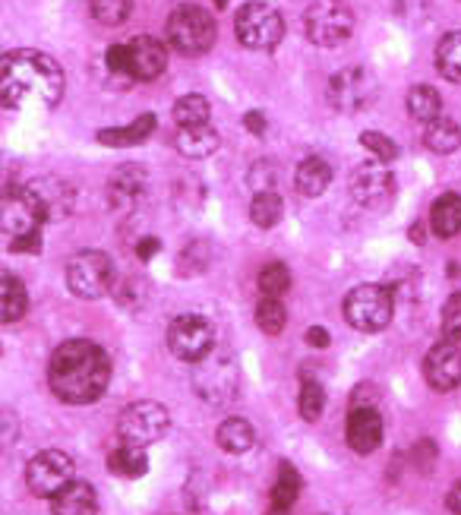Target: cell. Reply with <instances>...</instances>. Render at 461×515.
<instances>
[{
    "label": "cell",
    "mask_w": 461,
    "mask_h": 515,
    "mask_svg": "<svg viewBox=\"0 0 461 515\" xmlns=\"http://www.w3.org/2000/svg\"><path fill=\"white\" fill-rule=\"evenodd\" d=\"M51 392L67 405H89L105 395L111 383V358L102 345L89 339H70L51 354L48 367Z\"/></svg>",
    "instance_id": "6da1fadb"
},
{
    "label": "cell",
    "mask_w": 461,
    "mask_h": 515,
    "mask_svg": "<svg viewBox=\"0 0 461 515\" xmlns=\"http://www.w3.org/2000/svg\"><path fill=\"white\" fill-rule=\"evenodd\" d=\"M0 95L4 108H54L64 95V70L45 51L16 48L0 57Z\"/></svg>",
    "instance_id": "7a4b0ae2"
},
{
    "label": "cell",
    "mask_w": 461,
    "mask_h": 515,
    "mask_svg": "<svg viewBox=\"0 0 461 515\" xmlns=\"http://www.w3.org/2000/svg\"><path fill=\"white\" fill-rule=\"evenodd\" d=\"M193 389L209 405H231L240 395V367L231 351L212 348L199 364H193Z\"/></svg>",
    "instance_id": "3957f363"
},
{
    "label": "cell",
    "mask_w": 461,
    "mask_h": 515,
    "mask_svg": "<svg viewBox=\"0 0 461 515\" xmlns=\"http://www.w3.org/2000/svg\"><path fill=\"white\" fill-rule=\"evenodd\" d=\"M168 42L174 51L180 54H187V57H199V54H206L212 45H215V19L209 10L203 7H196V4H180L171 10L168 16Z\"/></svg>",
    "instance_id": "277c9868"
},
{
    "label": "cell",
    "mask_w": 461,
    "mask_h": 515,
    "mask_svg": "<svg viewBox=\"0 0 461 515\" xmlns=\"http://www.w3.org/2000/svg\"><path fill=\"white\" fill-rule=\"evenodd\" d=\"M234 32L237 42L253 51H269L282 42L285 35V19L272 4H263V0H250L237 10L234 16Z\"/></svg>",
    "instance_id": "5b68a950"
},
{
    "label": "cell",
    "mask_w": 461,
    "mask_h": 515,
    "mask_svg": "<svg viewBox=\"0 0 461 515\" xmlns=\"http://www.w3.org/2000/svg\"><path fill=\"white\" fill-rule=\"evenodd\" d=\"M307 38L319 48H338L354 32V13L345 0H313L304 16Z\"/></svg>",
    "instance_id": "8992f818"
},
{
    "label": "cell",
    "mask_w": 461,
    "mask_h": 515,
    "mask_svg": "<svg viewBox=\"0 0 461 515\" xmlns=\"http://www.w3.org/2000/svg\"><path fill=\"white\" fill-rule=\"evenodd\" d=\"M114 285V263L102 250H79L67 263V288L83 297V301H95V297L108 294Z\"/></svg>",
    "instance_id": "52a82bcc"
},
{
    "label": "cell",
    "mask_w": 461,
    "mask_h": 515,
    "mask_svg": "<svg viewBox=\"0 0 461 515\" xmlns=\"http://www.w3.org/2000/svg\"><path fill=\"white\" fill-rule=\"evenodd\" d=\"M345 320L357 329V332H379L392 323V291L383 285H357L354 291H348L345 297Z\"/></svg>",
    "instance_id": "ba28073f"
},
{
    "label": "cell",
    "mask_w": 461,
    "mask_h": 515,
    "mask_svg": "<svg viewBox=\"0 0 461 515\" xmlns=\"http://www.w3.org/2000/svg\"><path fill=\"white\" fill-rule=\"evenodd\" d=\"M171 411L158 402H136L117 421V437L124 446H152L168 433Z\"/></svg>",
    "instance_id": "9c48e42d"
},
{
    "label": "cell",
    "mask_w": 461,
    "mask_h": 515,
    "mask_svg": "<svg viewBox=\"0 0 461 515\" xmlns=\"http://www.w3.org/2000/svg\"><path fill=\"white\" fill-rule=\"evenodd\" d=\"M19 193L26 196V203L35 209V215L42 222H64L67 215H73V206H76V193L70 181H64V177L57 174L32 177Z\"/></svg>",
    "instance_id": "30bf717a"
},
{
    "label": "cell",
    "mask_w": 461,
    "mask_h": 515,
    "mask_svg": "<svg viewBox=\"0 0 461 515\" xmlns=\"http://www.w3.org/2000/svg\"><path fill=\"white\" fill-rule=\"evenodd\" d=\"M168 348L177 361L199 364L215 348V329L209 320H203V316L184 313V316H177V320H171V326H168Z\"/></svg>",
    "instance_id": "8fae6325"
},
{
    "label": "cell",
    "mask_w": 461,
    "mask_h": 515,
    "mask_svg": "<svg viewBox=\"0 0 461 515\" xmlns=\"http://www.w3.org/2000/svg\"><path fill=\"white\" fill-rule=\"evenodd\" d=\"M73 459L60 449H45L38 452L26 468V487L32 490V497L54 500L67 484H73Z\"/></svg>",
    "instance_id": "7c38bea8"
},
{
    "label": "cell",
    "mask_w": 461,
    "mask_h": 515,
    "mask_svg": "<svg viewBox=\"0 0 461 515\" xmlns=\"http://www.w3.org/2000/svg\"><path fill=\"white\" fill-rule=\"evenodd\" d=\"M376 98V76L364 67H345L329 79V105L342 114L364 111Z\"/></svg>",
    "instance_id": "4fadbf2b"
},
{
    "label": "cell",
    "mask_w": 461,
    "mask_h": 515,
    "mask_svg": "<svg viewBox=\"0 0 461 515\" xmlns=\"http://www.w3.org/2000/svg\"><path fill=\"white\" fill-rule=\"evenodd\" d=\"M348 187H351V196L364 209H383L395 196V177L386 162L370 158V162H360L351 171Z\"/></svg>",
    "instance_id": "5bb4252c"
},
{
    "label": "cell",
    "mask_w": 461,
    "mask_h": 515,
    "mask_svg": "<svg viewBox=\"0 0 461 515\" xmlns=\"http://www.w3.org/2000/svg\"><path fill=\"white\" fill-rule=\"evenodd\" d=\"M424 376L430 389L436 392H452L461 386V345L455 342H439L427 351L424 358Z\"/></svg>",
    "instance_id": "9a60e30c"
},
{
    "label": "cell",
    "mask_w": 461,
    "mask_h": 515,
    "mask_svg": "<svg viewBox=\"0 0 461 515\" xmlns=\"http://www.w3.org/2000/svg\"><path fill=\"white\" fill-rule=\"evenodd\" d=\"M127 51L136 83H149V79H158L168 70V48L152 35H136L127 45Z\"/></svg>",
    "instance_id": "2e32d148"
},
{
    "label": "cell",
    "mask_w": 461,
    "mask_h": 515,
    "mask_svg": "<svg viewBox=\"0 0 461 515\" xmlns=\"http://www.w3.org/2000/svg\"><path fill=\"white\" fill-rule=\"evenodd\" d=\"M383 443V418L376 408H351L348 414V446L360 455H370Z\"/></svg>",
    "instance_id": "e0dca14e"
},
{
    "label": "cell",
    "mask_w": 461,
    "mask_h": 515,
    "mask_svg": "<svg viewBox=\"0 0 461 515\" xmlns=\"http://www.w3.org/2000/svg\"><path fill=\"white\" fill-rule=\"evenodd\" d=\"M146 187H149V171L143 165H124L111 174L108 196L117 209H130L146 196Z\"/></svg>",
    "instance_id": "ac0fdd59"
},
{
    "label": "cell",
    "mask_w": 461,
    "mask_h": 515,
    "mask_svg": "<svg viewBox=\"0 0 461 515\" xmlns=\"http://www.w3.org/2000/svg\"><path fill=\"white\" fill-rule=\"evenodd\" d=\"M42 219L35 215V209L26 203L23 193H10L4 200V234H10V241H16V237H26V234H35L42 231Z\"/></svg>",
    "instance_id": "d6986e66"
},
{
    "label": "cell",
    "mask_w": 461,
    "mask_h": 515,
    "mask_svg": "<svg viewBox=\"0 0 461 515\" xmlns=\"http://www.w3.org/2000/svg\"><path fill=\"white\" fill-rule=\"evenodd\" d=\"M329 184H332V168H329L326 158H319V155L304 158L294 171V187L300 196H307V200L323 196L329 190Z\"/></svg>",
    "instance_id": "ffe728a7"
},
{
    "label": "cell",
    "mask_w": 461,
    "mask_h": 515,
    "mask_svg": "<svg viewBox=\"0 0 461 515\" xmlns=\"http://www.w3.org/2000/svg\"><path fill=\"white\" fill-rule=\"evenodd\" d=\"M51 512L54 515H95L98 512V497L92 484L86 481H73L51 500Z\"/></svg>",
    "instance_id": "44dd1931"
},
{
    "label": "cell",
    "mask_w": 461,
    "mask_h": 515,
    "mask_svg": "<svg viewBox=\"0 0 461 515\" xmlns=\"http://www.w3.org/2000/svg\"><path fill=\"white\" fill-rule=\"evenodd\" d=\"M155 114H143V117H136L133 124L127 127H105V130H98V143L102 146H111V149H127V146H139V143H146L149 136L155 133Z\"/></svg>",
    "instance_id": "7402d4cb"
},
{
    "label": "cell",
    "mask_w": 461,
    "mask_h": 515,
    "mask_svg": "<svg viewBox=\"0 0 461 515\" xmlns=\"http://www.w3.org/2000/svg\"><path fill=\"white\" fill-rule=\"evenodd\" d=\"M174 146L184 158H209L218 152V146H222V136H218V130H212L209 124L206 127H180Z\"/></svg>",
    "instance_id": "603a6c76"
},
{
    "label": "cell",
    "mask_w": 461,
    "mask_h": 515,
    "mask_svg": "<svg viewBox=\"0 0 461 515\" xmlns=\"http://www.w3.org/2000/svg\"><path fill=\"white\" fill-rule=\"evenodd\" d=\"M430 228L436 237H455L461 231V196L458 193H443L430 209Z\"/></svg>",
    "instance_id": "cb8c5ba5"
},
{
    "label": "cell",
    "mask_w": 461,
    "mask_h": 515,
    "mask_svg": "<svg viewBox=\"0 0 461 515\" xmlns=\"http://www.w3.org/2000/svg\"><path fill=\"white\" fill-rule=\"evenodd\" d=\"M215 440H218V446H222L225 452L240 455V452H250L253 449L256 433H253L250 421H244V418H228V421L218 424Z\"/></svg>",
    "instance_id": "d4e9b609"
},
{
    "label": "cell",
    "mask_w": 461,
    "mask_h": 515,
    "mask_svg": "<svg viewBox=\"0 0 461 515\" xmlns=\"http://www.w3.org/2000/svg\"><path fill=\"white\" fill-rule=\"evenodd\" d=\"M436 70L449 83L461 86V29L446 32L436 45Z\"/></svg>",
    "instance_id": "484cf974"
},
{
    "label": "cell",
    "mask_w": 461,
    "mask_h": 515,
    "mask_svg": "<svg viewBox=\"0 0 461 515\" xmlns=\"http://www.w3.org/2000/svg\"><path fill=\"white\" fill-rule=\"evenodd\" d=\"M424 143L436 155H449L461 146V127L452 117H436V121L424 124Z\"/></svg>",
    "instance_id": "4316f807"
},
{
    "label": "cell",
    "mask_w": 461,
    "mask_h": 515,
    "mask_svg": "<svg viewBox=\"0 0 461 515\" xmlns=\"http://www.w3.org/2000/svg\"><path fill=\"white\" fill-rule=\"evenodd\" d=\"M108 471L117 478H143L149 471V455L143 446H120L108 455Z\"/></svg>",
    "instance_id": "83f0119b"
},
{
    "label": "cell",
    "mask_w": 461,
    "mask_h": 515,
    "mask_svg": "<svg viewBox=\"0 0 461 515\" xmlns=\"http://www.w3.org/2000/svg\"><path fill=\"white\" fill-rule=\"evenodd\" d=\"M297 497H300V474L294 471V465L282 462V465H278V478H275V487H272V503L269 506L288 515L294 509Z\"/></svg>",
    "instance_id": "f1b7e54d"
},
{
    "label": "cell",
    "mask_w": 461,
    "mask_h": 515,
    "mask_svg": "<svg viewBox=\"0 0 461 515\" xmlns=\"http://www.w3.org/2000/svg\"><path fill=\"white\" fill-rule=\"evenodd\" d=\"M408 114L420 124H430L436 117H443V98L433 86H414L408 92Z\"/></svg>",
    "instance_id": "f546056e"
},
{
    "label": "cell",
    "mask_w": 461,
    "mask_h": 515,
    "mask_svg": "<svg viewBox=\"0 0 461 515\" xmlns=\"http://www.w3.org/2000/svg\"><path fill=\"white\" fill-rule=\"evenodd\" d=\"M212 117V108H209V98L206 95H180L174 102V121L180 127H206Z\"/></svg>",
    "instance_id": "4dcf8cb0"
},
{
    "label": "cell",
    "mask_w": 461,
    "mask_h": 515,
    "mask_svg": "<svg viewBox=\"0 0 461 515\" xmlns=\"http://www.w3.org/2000/svg\"><path fill=\"white\" fill-rule=\"evenodd\" d=\"M285 215V203L275 190H259L250 203V219L256 228H275Z\"/></svg>",
    "instance_id": "1f68e13d"
},
{
    "label": "cell",
    "mask_w": 461,
    "mask_h": 515,
    "mask_svg": "<svg viewBox=\"0 0 461 515\" xmlns=\"http://www.w3.org/2000/svg\"><path fill=\"white\" fill-rule=\"evenodd\" d=\"M0 316H4V323L7 326H13V323H19L26 316V310H29V294H26V285L16 279V275H10V272H4V304H0Z\"/></svg>",
    "instance_id": "d6a6232c"
},
{
    "label": "cell",
    "mask_w": 461,
    "mask_h": 515,
    "mask_svg": "<svg viewBox=\"0 0 461 515\" xmlns=\"http://www.w3.org/2000/svg\"><path fill=\"white\" fill-rule=\"evenodd\" d=\"M285 323H288V313L278 297H263V301L256 304V326H259V332H266L269 339L282 335Z\"/></svg>",
    "instance_id": "836d02e7"
},
{
    "label": "cell",
    "mask_w": 461,
    "mask_h": 515,
    "mask_svg": "<svg viewBox=\"0 0 461 515\" xmlns=\"http://www.w3.org/2000/svg\"><path fill=\"white\" fill-rule=\"evenodd\" d=\"M105 67H108V76H111L114 86L127 89V86L136 83V79H133V67H130V51H127V45H111L105 51Z\"/></svg>",
    "instance_id": "e575fe53"
},
{
    "label": "cell",
    "mask_w": 461,
    "mask_h": 515,
    "mask_svg": "<svg viewBox=\"0 0 461 515\" xmlns=\"http://www.w3.org/2000/svg\"><path fill=\"white\" fill-rule=\"evenodd\" d=\"M259 291H263V297H282L291 291V272L285 263H269L263 266V272H259Z\"/></svg>",
    "instance_id": "d590c367"
},
{
    "label": "cell",
    "mask_w": 461,
    "mask_h": 515,
    "mask_svg": "<svg viewBox=\"0 0 461 515\" xmlns=\"http://www.w3.org/2000/svg\"><path fill=\"white\" fill-rule=\"evenodd\" d=\"M89 10L102 26H120L133 10V0H89Z\"/></svg>",
    "instance_id": "8d00e7d4"
},
{
    "label": "cell",
    "mask_w": 461,
    "mask_h": 515,
    "mask_svg": "<svg viewBox=\"0 0 461 515\" xmlns=\"http://www.w3.org/2000/svg\"><path fill=\"white\" fill-rule=\"evenodd\" d=\"M323 411H326V392L319 383L307 380L304 389H300V414H304V421H319L323 418Z\"/></svg>",
    "instance_id": "74e56055"
},
{
    "label": "cell",
    "mask_w": 461,
    "mask_h": 515,
    "mask_svg": "<svg viewBox=\"0 0 461 515\" xmlns=\"http://www.w3.org/2000/svg\"><path fill=\"white\" fill-rule=\"evenodd\" d=\"M360 146H364L373 158H379V162H386V165H392L395 158H398V146H395V140H389V136H386V133H379V130L360 133Z\"/></svg>",
    "instance_id": "f35d334b"
},
{
    "label": "cell",
    "mask_w": 461,
    "mask_h": 515,
    "mask_svg": "<svg viewBox=\"0 0 461 515\" xmlns=\"http://www.w3.org/2000/svg\"><path fill=\"white\" fill-rule=\"evenodd\" d=\"M443 339L461 345V291H455L443 307Z\"/></svg>",
    "instance_id": "ab89813d"
},
{
    "label": "cell",
    "mask_w": 461,
    "mask_h": 515,
    "mask_svg": "<svg viewBox=\"0 0 461 515\" xmlns=\"http://www.w3.org/2000/svg\"><path fill=\"white\" fill-rule=\"evenodd\" d=\"M379 402V389L373 383H360L351 395V408H376Z\"/></svg>",
    "instance_id": "60d3db41"
},
{
    "label": "cell",
    "mask_w": 461,
    "mask_h": 515,
    "mask_svg": "<svg viewBox=\"0 0 461 515\" xmlns=\"http://www.w3.org/2000/svg\"><path fill=\"white\" fill-rule=\"evenodd\" d=\"M45 241H42V231L35 234H26V237H16V241H10V250L13 253H42Z\"/></svg>",
    "instance_id": "b9f144b4"
},
{
    "label": "cell",
    "mask_w": 461,
    "mask_h": 515,
    "mask_svg": "<svg viewBox=\"0 0 461 515\" xmlns=\"http://www.w3.org/2000/svg\"><path fill=\"white\" fill-rule=\"evenodd\" d=\"M244 127H247L253 136H266V130H269L263 111H247V114H244Z\"/></svg>",
    "instance_id": "7bdbcfd3"
},
{
    "label": "cell",
    "mask_w": 461,
    "mask_h": 515,
    "mask_svg": "<svg viewBox=\"0 0 461 515\" xmlns=\"http://www.w3.org/2000/svg\"><path fill=\"white\" fill-rule=\"evenodd\" d=\"M158 250H162V244H158V237H152V234H146L143 241L136 244V256H139V260H143V263H149Z\"/></svg>",
    "instance_id": "ee69618b"
},
{
    "label": "cell",
    "mask_w": 461,
    "mask_h": 515,
    "mask_svg": "<svg viewBox=\"0 0 461 515\" xmlns=\"http://www.w3.org/2000/svg\"><path fill=\"white\" fill-rule=\"evenodd\" d=\"M307 342H310L313 348H329L332 339H329V332H326L323 326H310V329H307Z\"/></svg>",
    "instance_id": "f6af8a7d"
},
{
    "label": "cell",
    "mask_w": 461,
    "mask_h": 515,
    "mask_svg": "<svg viewBox=\"0 0 461 515\" xmlns=\"http://www.w3.org/2000/svg\"><path fill=\"white\" fill-rule=\"evenodd\" d=\"M446 506H449V512H455V515H461V481L446 493Z\"/></svg>",
    "instance_id": "bcb514c9"
},
{
    "label": "cell",
    "mask_w": 461,
    "mask_h": 515,
    "mask_svg": "<svg viewBox=\"0 0 461 515\" xmlns=\"http://www.w3.org/2000/svg\"><path fill=\"white\" fill-rule=\"evenodd\" d=\"M411 241H414V244H424V241H427L424 225H411Z\"/></svg>",
    "instance_id": "7dc6e473"
},
{
    "label": "cell",
    "mask_w": 461,
    "mask_h": 515,
    "mask_svg": "<svg viewBox=\"0 0 461 515\" xmlns=\"http://www.w3.org/2000/svg\"><path fill=\"white\" fill-rule=\"evenodd\" d=\"M215 7H218V10H225V7H228V0H215Z\"/></svg>",
    "instance_id": "c3c4849f"
},
{
    "label": "cell",
    "mask_w": 461,
    "mask_h": 515,
    "mask_svg": "<svg viewBox=\"0 0 461 515\" xmlns=\"http://www.w3.org/2000/svg\"><path fill=\"white\" fill-rule=\"evenodd\" d=\"M266 515H285V512H278V509H272V506H269V512H266Z\"/></svg>",
    "instance_id": "681fc988"
}]
</instances>
